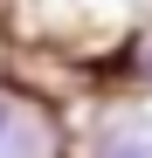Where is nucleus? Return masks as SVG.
<instances>
[{"label":"nucleus","instance_id":"obj_1","mask_svg":"<svg viewBox=\"0 0 152 158\" xmlns=\"http://www.w3.org/2000/svg\"><path fill=\"white\" fill-rule=\"evenodd\" d=\"M104 158H152V131H124V138H111Z\"/></svg>","mask_w":152,"mask_h":158},{"label":"nucleus","instance_id":"obj_2","mask_svg":"<svg viewBox=\"0 0 152 158\" xmlns=\"http://www.w3.org/2000/svg\"><path fill=\"white\" fill-rule=\"evenodd\" d=\"M0 131H7V110H0Z\"/></svg>","mask_w":152,"mask_h":158}]
</instances>
